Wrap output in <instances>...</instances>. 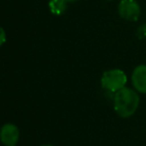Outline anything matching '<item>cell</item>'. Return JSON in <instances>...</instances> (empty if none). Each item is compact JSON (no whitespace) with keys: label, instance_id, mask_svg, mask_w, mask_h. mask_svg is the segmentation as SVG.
<instances>
[{"label":"cell","instance_id":"2","mask_svg":"<svg viewBox=\"0 0 146 146\" xmlns=\"http://www.w3.org/2000/svg\"><path fill=\"white\" fill-rule=\"evenodd\" d=\"M127 83V76L120 69H110L104 71L100 79L102 87L110 93H116L125 87Z\"/></svg>","mask_w":146,"mask_h":146},{"label":"cell","instance_id":"1","mask_svg":"<svg viewBox=\"0 0 146 146\" xmlns=\"http://www.w3.org/2000/svg\"><path fill=\"white\" fill-rule=\"evenodd\" d=\"M139 102L140 98L138 92L126 86L113 94L114 110L121 118H128L132 116L138 109Z\"/></svg>","mask_w":146,"mask_h":146},{"label":"cell","instance_id":"6","mask_svg":"<svg viewBox=\"0 0 146 146\" xmlns=\"http://www.w3.org/2000/svg\"><path fill=\"white\" fill-rule=\"evenodd\" d=\"M68 3L65 0H50L49 8L50 11L55 15H62L67 10Z\"/></svg>","mask_w":146,"mask_h":146},{"label":"cell","instance_id":"5","mask_svg":"<svg viewBox=\"0 0 146 146\" xmlns=\"http://www.w3.org/2000/svg\"><path fill=\"white\" fill-rule=\"evenodd\" d=\"M131 82L137 92L146 93V64L135 67L131 75Z\"/></svg>","mask_w":146,"mask_h":146},{"label":"cell","instance_id":"8","mask_svg":"<svg viewBox=\"0 0 146 146\" xmlns=\"http://www.w3.org/2000/svg\"><path fill=\"white\" fill-rule=\"evenodd\" d=\"M5 41H6V33L3 28L0 27V46H2Z\"/></svg>","mask_w":146,"mask_h":146},{"label":"cell","instance_id":"7","mask_svg":"<svg viewBox=\"0 0 146 146\" xmlns=\"http://www.w3.org/2000/svg\"><path fill=\"white\" fill-rule=\"evenodd\" d=\"M136 36L139 39H145L146 38V23L140 25L136 30Z\"/></svg>","mask_w":146,"mask_h":146},{"label":"cell","instance_id":"10","mask_svg":"<svg viewBox=\"0 0 146 146\" xmlns=\"http://www.w3.org/2000/svg\"><path fill=\"white\" fill-rule=\"evenodd\" d=\"M42 146H52V145H49V144H48V145H42Z\"/></svg>","mask_w":146,"mask_h":146},{"label":"cell","instance_id":"9","mask_svg":"<svg viewBox=\"0 0 146 146\" xmlns=\"http://www.w3.org/2000/svg\"><path fill=\"white\" fill-rule=\"evenodd\" d=\"M67 3H75V2H78L79 0H65Z\"/></svg>","mask_w":146,"mask_h":146},{"label":"cell","instance_id":"3","mask_svg":"<svg viewBox=\"0 0 146 146\" xmlns=\"http://www.w3.org/2000/svg\"><path fill=\"white\" fill-rule=\"evenodd\" d=\"M118 14L127 21H137L140 17L141 8L136 0H121L117 7Z\"/></svg>","mask_w":146,"mask_h":146},{"label":"cell","instance_id":"4","mask_svg":"<svg viewBox=\"0 0 146 146\" xmlns=\"http://www.w3.org/2000/svg\"><path fill=\"white\" fill-rule=\"evenodd\" d=\"M19 129L12 123L3 125L0 129V140L6 146H15L19 140Z\"/></svg>","mask_w":146,"mask_h":146}]
</instances>
